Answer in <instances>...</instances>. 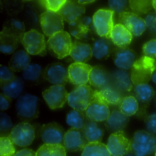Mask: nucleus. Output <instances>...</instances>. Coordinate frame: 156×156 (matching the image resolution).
Here are the masks:
<instances>
[{
  "instance_id": "f3484780",
  "label": "nucleus",
  "mask_w": 156,
  "mask_h": 156,
  "mask_svg": "<svg viewBox=\"0 0 156 156\" xmlns=\"http://www.w3.org/2000/svg\"><path fill=\"white\" fill-rule=\"evenodd\" d=\"M112 56L115 66L124 70L131 69L137 60L136 52L128 47L115 48L112 52Z\"/></svg>"
},
{
  "instance_id": "7ed1b4c3",
  "label": "nucleus",
  "mask_w": 156,
  "mask_h": 156,
  "mask_svg": "<svg viewBox=\"0 0 156 156\" xmlns=\"http://www.w3.org/2000/svg\"><path fill=\"white\" fill-rule=\"evenodd\" d=\"M156 150V137L145 130L135 132L131 140V151L136 156H148Z\"/></svg>"
},
{
  "instance_id": "c9c22d12",
  "label": "nucleus",
  "mask_w": 156,
  "mask_h": 156,
  "mask_svg": "<svg viewBox=\"0 0 156 156\" xmlns=\"http://www.w3.org/2000/svg\"><path fill=\"white\" fill-rule=\"evenodd\" d=\"M87 119L85 112L73 109L67 113L66 123L72 128L82 129Z\"/></svg>"
},
{
  "instance_id": "20e7f679",
  "label": "nucleus",
  "mask_w": 156,
  "mask_h": 156,
  "mask_svg": "<svg viewBox=\"0 0 156 156\" xmlns=\"http://www.w3.org/2000/svg\"><path fill=\"white\" fill-rule=\"evenodd\" d=\"M73 42L70 34L63 30L49 37L47 45L50 53L61 59L70 55Z\"/></svg>"
},
{
  "instance_id": "e433bc0d",
  "label": "nucleus",
  "mask_w": 156,
  "mask_h": 156,
  "mask_svg": "<svg viewBox=\"0 0 156 156\" xmlns=\"http://www.w3.org/2000/svg\"><path fill=\"white\" fill-rule=\"evenodd\" d=\"M36 156H66V150L62 144H44L36 152Z\"/></svg>"
},
{
  "instance_id": "9d476101",
  "label": "nucleus",
  "mask_w": 156,
  "mask_h": 156,
  "mask_svg": "<svg viewBox=\"0 0 156 156\" xmlns=\"http://www.w3.org/2000/svg\"><path fill=\"white\" fill-rule=\"evenodd\" d=\"M107 147L111 156H125L131 151V140L123 131L114 132L109 136Z\"/></svg>"
},
{
  "instance_id": "052dcab7",
  "label": "nucleus",
  "mask_w": 156,
  "mask_h": 156,
  "mask_svg": "<svg viewBox=\"0 0 156 156\" xmlns=\"http://www.w3.org/2000/svg\"><path fill=\"white\" fill-rule=\"evenodd\" d=\"M131 156V155H128V156Z\"/></svg>"
},
{
  "instance_id": "5fc2aeb1",
  "label": "nucleus",
  "mask_w": 156,
  "mask_h": 156,
  "mask_svg": "<svg viewBox=\"0 0 156 156\" xmlns=\"http://www.w3.org/2000/svg\"><path fill=\"white\" fill-rule=\"evenodd\" d=\"M78 2L84 5V4H86L93 2H95V1H94V0H92H92H81V1H78Z\"/></svg>"
},
{
  "instance_id": "b1692460",
  "label": "nucleus",
  "mask_w": 156,
  "mask_h": 156,
  "mask_svg": "<svg viewBox=\"0 0 156 156\" xmlns=\"http://www.w3.org/2000/svg\"><path fill=\"white\" fill-rule=\"evenodd\" d=\"M129 121V117L125 115L119 110H114L110 113V115L106 120V127L113 133L123 131L127 125Z\"/></svg>"
},
{
  "instance_id": "393cba45",
  "label": "nucleus",
  "mask_w": 156,
  "mask_h": 156,
  "mask_svg": "<svg viewBox=\"0 0 156 156\" xmlns=\"http://www.w3.org/2000/svg\"><path fill=\"white\" fill-rule=\"evenodd\" d=\"M134 93V97L138 102L139 107H142L143 110L147 107L155 94L153 88L148 84L135 85Z\"/></svg>"
},
{
  "instance_id": "5701e85b",
  "label": "nucleus",
  "mask_w": 156,
  "mask_h": 156,
  "mask_svg": "<svg viewBox=\"0 0 156 156\" xmlns=\"http://www.w3.org/2000/svg\"><path fill=\"white\" fill-rule=\"evenodd\" d=\"M112 81L113 87L120 92H128L133 89L134 84L130 74L126 70L119 69L114 72L112 74Z\"/></svg>"
},
{
  "instance_id": "c756f323",
  "label": "nucleus",
  "mask_w": 156,
  "mask_h": 156,
  "mask_svg": "<svg viewBox=\"0 0 156 156\" xmlns=\"http://www.w3.org/2000/svg\"><path fill=\"white\" fill-rule=\"evenodd\" d=\"M30 54L24 50L16 51L12 55L9 63V67L14 72L23 71L30 64Z\"/></svg>"
},
{
  "instance_id": "58836bf2",
  "label": "nucleus",
  "mask_w": 156,
  "mask_h": 156,
  "mask_svg": "<svg viewBox=\"0 0 156 156\" xmlns=\"http://www.w3.org/2000/svg\"><path fill=\"white\" fill-rule=\"evenodd\" d=\"M129 3L133 13L138 15L148 13L153 8L152 1L150 0H130Z\"/></svg>"
},
{
  "instance_id": "39448f33",
  "label": "nucleus",
  "mask_w": 156,
  "mask_h": 156,
  "mask_svg": "<svg viewBox=\"0 0 156 156\" xmlns=\"http://www.w3.org/2000/svg\"><path fill=\"white\" fill-rule=\"evenodd\" d=\"M94 92L87 84L77 86L68 94V104L73 109L85 112L94 99Z\"/></svg>"
},
{
  "instance_id": "473e14b6",
  "label": "nucleus",
  "mask_w": 156,
  "mask_h": 156,
  "mask_svg": "<svg viewBox=\"0 0 156 156\" xmlns=\"http://www.w3.org/2000/svg\"><path fill=\"white\" fill-rule=\"evenodd\" d=\"M19 42L16 36L4 30H2L0 33V50L2 53L6 54L14 53Z\"/></svg>"
},
{
  "instance_id": "2eb2a0df",
  "label": "nucleus",
  "mask_w": 156,
  "mask_h": 156,
  "mask_svg": "<svg viewBox=\"0 0 156 156\" xmlns=\"http://www.w3.org/2000/svg\"><path fill=\"white\" fill-rule=\"evenodd\" d=\"M88 143L82 129L72 128L67 130L65 135L63 146L67 151H80L83 150Z\"/></svg>"
},
{
  "instance_id": "f257e3e1",
  "label": "nucleus",
  "mask_w": 156,
  "mask_h": 156,
  "mask_svg": "<svg viewBox=\"0 0 156 156\" xmlns=\"http://www.w3.org/2000/svg\"><path fill=\"white\" fill-rule=\"evenodd\" d=\"M156 69V60L142 56L135 61L131 68L130 77L133 84H148Z\"/></svg>"
},
{
  "instance_id": "6e6552de",
  "label": "nucleus",
  "mask_w": 156,
  "mask_h": 156,
  "mask_svg": "<svg viewBox=\"0 0 156 156\" xmlns=\"http://www.w3.org/2000/svg\"><path fill=\"white\" fill-rule=\"evenodd\" d=\"M114 11L99 9L93 16V22L96 32L100 37L110 39L111 31L114 27Z\"/></svg>"
},
{
  "instance_id": "bf43d9fd",
  "label": "nucleus",
  "mask_w": 156,
  "mask_h": 156,
  "mask_svg": "<svg viewBox=\"0 0 156 156\" xmlns=\"http://www.w3.org/2000/svg\"><path fill=\"white\" fill-rule=\"evenodd\" d=\"M155 156H156V152H155Z\"/></svg>"
},
{
  "instance_id": "6ab92c4d",
  "label": "nucleus",
  "mask_w": 156,
  "mask_h": 156,
  "mask_svg": "<svg viewBox=\"0 0 156 156\" xmlns=\"http://www.w3.org/2000/svg\"><path fill=\"white\" fill-rule=\"evenodd\" d=\"M85 7L78 1H66L57 13L69 23L80 19L84 15Z\"/></svg>"
},
{
  "instance_id": "79ce46f5",
  "label": "nucleus",
  "mask_w": 156,
  "mask_h": 156,
  "mask_svg": "<svg viewBox=\"0 0 156 156\" xmlns=\"http://www.w3.org/2000/svg\"><path fill=\"white\" fill-rule=\"evenodd\" d=\"M80 19L69 23V29L73 37L77 40H81L83 36L90 31L82 25Z\"/></svg>"
},
{
  "instance_id": "de8ad7c7",
  "label": "nucleus",
  "mask_w": 156,
  "mask_h": 156,
  "mask_svg": "<svg viewBox=\"0 0 156 156\" xmlns=\"http://www.w3.org/2000/svg\"><path fill=\"white\" fill-rule=\"evenodd\" d=\"M66 1V0H46L42 1V2L47 11L57 13L62 8Z\"/></svg>"
},
{
  "instance_id": "4be33fe9",
  "label": "nucleus",
  "mask_w": 156,
  "mask_h": 156,
  "mask_svg": "<svg viewBox=\"0 0 156 156\" xmlns=\"http://www.w3.org/2000/svg\"><path fill=\"white\" fill-rule=\"evenodd\" d=\"M133 35L120 24L114 25L111 31L110 39L113 44L119 47H127L131 43Z\"/></svg>"
},
{
  "instance_id": "a19ab883",
  "label": "nucleus",
  "mask_w": 156,
  "mask_h": 156,
  "mask_svg": "<svg viewBox=\"0 0 156 156\" xmlns=\"http://www.w3.org/2000/svg\"><path fill=\"white\" fill-rule=\"evenodd\" d=\"M14 143L9 136H1L0 138L1 156H13L15 154Z\"/></svg>"
},
{
  "instance_id": "9b49d317",
  "label": "nucleus",
  "mask_w": 156,
  "mask_h": 156,
  "mask_svg": "<svg viewBox=\"0 0 156 156\" xmlns=\"http://www.w3.org/2000/svg\"><path fill=\"white\" fill-rule=\"evenodd\" d=\"M68 94L64 86L58 85L51 86L42 93L46 103L52 110L63 107L68 101Z\"/></svg>"
},
{
  "instance_id": "bb28decb",
  "label": "nucleus",
  "mask_w": 156,
  "mask_h": 156,
  "mask_svg": "<svg viewBox=\"0 0 156 156\" xmlns=\"http://www.w3.org/2000/svg\"><path fill=\"white\" fill-rule=\"evenodd\" d=\"M82 130L88 143L101 142L104 135V129L98 122L88 119Z\"/></svg>"
},
{
  "instance_id": "603ef678",
  "label": "nucleus",
  "mask_w": 156,
  "mask_h": 156,
  "mask_svg": "<svg viewBox=\"0 0 156 156\" xmlns=\"http://www.w3.org/2000/svg\"><path fill=\"white\" fill-rule=\"evenodd\" d=\"M12 99L4 95L2 93L0 94V110L3 111L9 109L11 106Z\"/></svg>"
},
{
  "instance_id": "0eeeda50",
  "label": "nucleus",
  "mask_w": 156,
  "mask_h": 156,
  "mask_svg": "<svg viewBox=\"0 0 156 156\" xmlns=\"http://www.w3.org/2000/svg\"><path fill=\"white\" fill-rule=\"evenodd\" d=\"M35 136L34 126L27 122H22L14 126L9 136L14 144L21 147L30 146Z\"/></svg>"
},
{
  "instance_id": "4468645a",
  "label": "nucleus",
  "mask_w": 156,
  "mask_h": 156,
  "mask_svg": "<svg viewBox=\"0 0 156 156\" xmlns=\"http://www.w3.org/2000/svg\"><path fill=\"white\" fill-rule=\"evenodd\" d=\"M40 134L44 144L62 145L66 133L61 125L53 122L43 125L40 128Z\"/></svg>"
},
{
  "instance_id": "72a5a7b5",
  "label": "nucleus",
  "mask_w": 156,
  "mask_h": 156,
  "mask_svg": "<svg viewBox=\"0 0 156 156\" xmlns=\"http://www.w3.org/2000/svg\"><path fill=\"white\" fill-rule=\"evenodd\" d=\"M24 24L31 29L38 28L40 24V17L36 8L31 4L24 5L23 8Z\"/></svg>"
},
{
  "instance_id": "09e8293b",
  "label": "nucleus",
  "mask_w": 156,
  "mask_h": 156,
  "mask_svg": "<svg viewBox=\"0 0 156 156\" xmlns=\"http://www.w3.org/2000/svg\"><path fill=\"white\" fill-rule=\"evenodd\" d=\"M145 124L149 132L156 135V113H152L146 117Z\"/></svg>"
},
{
  "instance_id": "37998d69",
  "label": "nucleus",
  "mask_w": 156,
  "mask_h": 156,
  "mask_svg": "<svg viewBox=\"0 0 156 156\" xmlns=\"http://www.w3.org/2000/svg\"><path fill=\"white\" fill-rule=\"evenodd\" d=\"M13 127L10 117L6 113H0V132L1 136L7 134L9 136Z\"/></svg>"
},
{
  "instance_id": "4c0bfd02",
  "label": "nucleus",
  "mask_w": 156,
  "mask_h": 156,
  "mask_svg": "<svg viewBox=\"0 0 156 156\" xmlns=\"http://www.w3.org/2000/svg\"><path fill=\"white\" fill-rule=\"evenodd\" d=\"M139 108L137 101L132 95L122 98L119 104V111L128 117L135 114L137 112Z\"/></svg>"
},
{
  "instance_id": "cd10ccee",
  "label": "nucleus",
  "mask_w": 156,
  "mask_h": 156,
  "mask_svg": "<svg viewBox=\"0 0 156 156\" xmlns=\"http://www.w3.org/2000/svg\"><path fill=\"white\" fill-rule=\"evenodd\" d=\"M109 78L105 68L96 65L92 68L89 75V82L91 85L98 89H103L108 86Z\"/></svg>"
},
{
  "instance_id": "a18cd8bd",
  "label": "nucleus",
  "mask_w": 156,
  "mask_h": 156,
  "mask_svg": "<svg viewBox=\"0 0 156 156\" xmlns=\"http://www.w3.org/2000/svg\"><path fill=\"white\" fill-rule=\"evenodd\" d=\"M144 56L156 58V39H153L146 42L142 47Z\"/></svg>"
},
{
  "instance_id": "4d7b16f0",
  "label": "nucleus",
  "mask_w": 156,
  "mask_h": 156,
  "mask_svg": "<svg viewBox=\"0 0 156 156\" xmlns=\"http://www.w3.org/2000/svg\"><path fill=\"white\" fill-rule=\"evenodd\" d=\"M152 6H153V8L155 9L156 12V0L152 1Z\"/></svg>"
},
{
  "instance_id": "423d86ee",
  "label": "nucleus",
  "mask_w": 156,
  "mask_h": 156,
  "mask_svg": "<svg viewBox=\"0 0 156 156\" xmlns=\"http://www.w3.org/2000/svg\"><path fill=\"white\" fill-rule=\"evenodd\" d=\"M25 50L30 54L44 56L46 45L44 35L36 29H31L24 34L21 41Z\"/></svg>"
},
{
  "instance_id": "2f4dec72",
  "label": "nucleus",
  "mask_w": 156,
  "mask_h": 156,
  "mask_svg": "<svg viewBox=\"0 0 156 156\" xmlns=\"http://www.w3.org/2000/svg\"><path fill=\"white\" fill-rule=\"evenodd\" d=\"M2 30L16 36L21 42L25 31L24 22L17 18H12L5 21Z\"/></svg>"
},
{
  "instance_id": "8fccbe9b",
  "label": "nucleus",
  "mask_w": 156,
  "mask_h": 156,
  "mask_svg": "<svg viewBox=\"0 0 156 156\" xmlns=\"http://www.w3.org/2000/svg\"><path fill=\"white\" fill-rule=\"evenodd\" d=\"M144 20L147 28L152 33H156V13H149Z\"/></svg>"
},
{
  "instance_id": "f8f14e48",
  "label": "nucleus",
  "mask_w": 156,
  "mask_h": 156,
  "mask_svg": "<svg viewBox=\"0 0 156 156\" xmlns=\"http://www.w3.org/2000/svg\"><path fill=\"white\" fill-rule=\"evenodd\" d=\"M44 77L52 84L64 86L69 81L68 69L60 62L51 63L44 69Z\"/></svg>"
},
{
  "instance_id": "ea45409f",
  "label": "nucleus",
  "mask_w": 156,
  "mask_h": 156,
  "mask_svg": "<svg viewBox=\"0 0 156 156\" xmlns=\"http://www.w3.org/2000/svg\"><path fill=\"white\" fill-rule=\"evenodd\" d=\"M24 3V1H4L1 4L8 15L14 16L23 10Z\"/></svg>"
},
{
  "instance_id": "c03bdc74",
  "label": "nucleus",
  "mask_w": 156,
  "mask_h": 156,
  "mask_svg": "<svg viewBox=\"0 0 156 156\" xmlns=\"http://www.w3.org/2000/svg\"><path fill=\"white\" fill-rule=\"evenodd\" d=\"M16 77L14 72L9 67L0 65V84L10 81Z\"/></svg>"
},
{
  "instance_id": "f03ea898",
  "label": "nucleus",
  "mask_w": 156,
  "mask_h": 156,
  "mask_svg": "<svg viewBox=\"0 0 156 156\" xmlns=\"http://www.w3.org/2000/svg\"><path fill=\"white\" fill-rule=\"evenodd\" d=\"M39 100L38 96L31 94L21 95L17 99L15 105L18 117L25 121L37 118L39 114Z\"/></svg>"
},
{
  "instance_id": "ddd939ff",
  "label": "nucleus",
  "mask_w": 156,
  "mask_h": 156,
  "mask_svg": "<svg viewBox=\"0 0 156 156\" xmlns=\"http://www.w3.org/2000/svg\"><path fill=\"white\" fill-rule=\"evenodd\" d=\"M119 22L135 36L141 35L147 28L145 20L133 12L119 14Z\"/></svg>"
},
{
  "instance_id": "412c9836",
  "label": "nucleus",
  "mask_w": 156,
  "mask_h": 156,
  "mask_svg": "<svg viewBox=\"0 0 156 156\" xmlns=\"http://www.w3.org/2000/svg\"><path fill=\"white\" fill-rule=\"evenodd\" d=\"M113 44L111 40L106 38L94 39L91 46L93 56L99 60L106 59L114 50Z\"/></svg>"
},
{
  "instance_id": "3c124183",
  "label": "nucleus",
  "mask_w": 156,
  "mask_h": 156,
  "mask_svg": "<svg viewBox=\"0 0 156 156\" xmlns=\"http://www.w3.org/2000/svg\"><path fill=\"white\" fill-rule=\"evenodd\" d=\"M80 20L81 24L86 28H87L89 31L93 33L94 31L96 32L94 26L93 19L91 17L84 15L80 18Z\"/></svg>"
},
{
  "instance_id": "c85d7f7f",
  "label": "nucleus",
  "mask_w": 156,
  "mask_h": 156,
  "mask_svg": "<svg viewBox=\"0 0 156 156\" xmlns=\"http://www.w3.org/2000/svg\"><path fill=\"white\" fill-rule=\"evenodd\" d=\"M24 86L22 79L16 76L13 80L1 84L2 93L11 99H16L20 96Z\"/></svg>"
},
{
  "instance_id": "864d4df0",
  "label": "nucleus",
  "mask_w": 156,
  "mask_h": 156,
  "mask_svg": "<svg viewBox=\"0 0 156 156\" xmlns=\"http://www.w3.org/2000/svg\"><path fill=\"white\" fill-rule=\"evenodd\" d=\"M36 152L30 149L22 150L15 153L13 156H36Z\"/></svg>"
},
{
  "instance_id": "13d9d810",
  "label": "nucleus",
  "mask_w": 156,
  "mask_h": 156,
  "mask_svg": "<svg viewBox=\"0 0 156 156\" xmlns=\"http://www.w3.org/2000/svg\"><path fill=\"white\" fill-rule=\"evenodd\" d=\"M154 101H155V104L156 107V93L155 95V99H154Z\"/></svg>"
},
{
  "instance_id": "a211bd4d",
  "label": "nucleus",
  "mask_w": 156,
  "mask_h": 156,
  "mask_svg": "<svg viewBox=\"0 0 156 156\" xmlns=\"http://www.w3.org/2000/svg\"><path fill=\"white\" fill-rule=\"evenodd\" d=\"M85 113L87 119L97 122L106 121L110 114L108 105L95 97L87 106Z\"/></svg>"
},
{
  "instance_id": "dca6fc26",
  "label": "nucleus",
  "mask_w": 156,
  "mask_h": 156,
  "mask_svg": "<svg viewBox=\"0 0 156 156\" xmlns=\"http://www.w3.org/2000/svg\"><path fill=\"white\" fill-rule=\"evenodd\" d=\"M93 67L85 63L75 62L68 67L69 80L75 85L87 84L89 82V75Z\"/></svg>"
},
{
  "instance_id": "6e6d98bb",
  "label": "nucleus",
  "mask_w": 156,
  "mask_h": 156,
  "mask_svg": "<svg viewBox=\"0 0 156 156\" xmlns=\"http://www.w3.org/2000/svg\"><path fill=\"white\" fill-rule=\"evenodd\" d=\"M151 80L155 84H156V69L152 74V77H151Z\"/></svg>"
},
{
  "instance_id": "f704fd0d",
  "label": "nucleus",
  "mask_w": 156,
  "mask_h": 156,
  "mask_svg": "<svg viewBox=\"0 0 156 156\" xmlns=\"http://www.w3.org/2000/svg\"><path fill=\"white\" fill-rule=\"evenodd\" d=\"M82 156H111L107 145L101 142L88 143L83 150Z\"/></svg>"
},
{
  "instance_id": "a878e982",
  "label": "nucleus",
  "mask_w": 156,
  "mask_h": 156,
  "mask_svg": "<svg viewBox=\"0 0 156 156\" xmlns=\"http://www.w3.org/2000/svg\"><path fill=\"white\" fill-rule=\"evenodd\" d=\"M94 97L98 98L108 105H119L123 98L120 91L114 87L108 86L100 91H95Z\"/></svg>"
},
{
  "instance_id": "7c9ffc66",
  "label": "nucleus",
  "mask_w": 156,
  "mask_h": 156,
  "mask_svg": "<svg viewBox=\"0 0 156 156\" xmlns=\"http://www.w3.org/2000/svg\"><path fill=\"white\" fill-rule=\"evenodd\" d=\"M44 69L38 63H30L23 71V77L24 80L30 84H39L44 79Z\"/></svg>"
},
{
  "instance_id": "aec40b11",
  "label": "nucleus",
  "mask_w": 156,
  "mask_h": 156,
  "mask_svg": "<svg viewBox=\"0 0 156 156\" xmlns=\"http://www.w3.org/2000/svg\"><path fill=\"white\" fill-rule=\"evenodd\" d=\"M70 55L75 62L85 63L93 56L91 46L84 41L74 40Z\"/></svg>"
},
{
  "instance_id": "49530a36",
  "label": "nucleus",
  "mask_w": 156,
  "mask_h": 156,
  "mask_svg": "<svg viewBox=\"0 0 156 156\" xmlns=\"http://www.w3.org/2000/svg\"><path fill=\"white\" fill-rule=\"evenodd\" d=\"M108 5L112 11L121 13L126 11L128 1L124 0H110L108 1Z\"/></svg>"
},
{
  "instance_id": "1a4fd4ad",
  "label": "nucleus",
  "mask_w": 156,
  "mask_h": 156,
  "mask_svg": "<svg viewBox=\"0 0 156 156\" xmlns=\"http://www.w3.org/2000/svg\"><path fill=\"white\" fill-rule=\"evenodd\" d=\"M40 16V24L47 36L50 37L63 30V19L58 13L47 10Z\"/></svg>"
}]
</instances>
